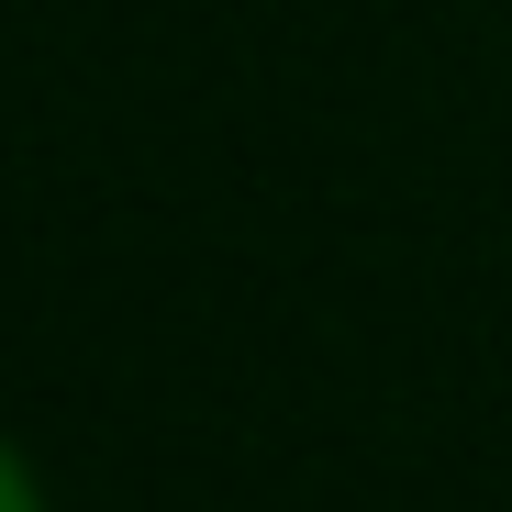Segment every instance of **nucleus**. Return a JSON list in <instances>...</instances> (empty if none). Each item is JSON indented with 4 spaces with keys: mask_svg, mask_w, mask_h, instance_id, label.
<instances>
[{
    "mask_svg": "<svg viewBox=\"0 0 512 512\" xmlns=\"http://www.w3.org/2000/svg\"><path fill=\"white\" fill-rule=\"evenodd\" d=\"M0 512H45V490H34V468L0 446Z\"/></svg>",
    "mask_w": 512,
    "mask_h": 512,
    "instance_id": "nucleus-1",
    "label": "nucleus"
}]
</instances>
